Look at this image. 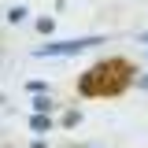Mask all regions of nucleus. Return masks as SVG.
<instances>
[{"mask_svg":"<svg viewBox=\"0 0 148 148\" xmlns=\"http://www.w3.org/2000/svg\"><path fill=\"white\" fill-rule=\"evenodd\" d=\"M8 18H11V22H22V18H26V8H11Z\"/></svg>","mask_w":148,"mask_h":148,"instance_id":"4","label":"nucleus"},{"mask_svg":"<svg viewBox=\"0 0 148 148\" xmlns=\"http://www.w3.org/2000/svg\"><path fill=\"white\" fill-rule=\"evenodd\" d=\"M48 108H52V100L37 92V96H34V111H37V115H45V111H48Z\"/></svg>","mask_w":148,"mask_h":148,"instance_id":"3","label":"nucleus"},{"mask_svg":"<svg viewBox=\"0 0 148 148\" xmlns=\"http://www.w3.org/2000/svg\"><path fill=\"white\" fill-rule=\"evenodd\" d=\"M92 45H104L100 37H78V41H56V45H41V48H34L37 59H45V56H74V52H85V48H92Z\"/></svg>","mask_w":148,"mask_h":148,"instance_id":"1","label":"nucleus"},{"mask_svg":"<svg viewBox=\"0 0 148 148\" xmlns=\"http://www.w3.org/2000/svg\"><path fill=\"white\" fill-rule=\"evenodd\" d=\"M145 41H148V34H145Z\"/></svg>","mask_w":148,"mask_h":148,"instance_id":"6","label":"nucleus"},{"mask_svg":"<svg viewBox=\"0 0 148 148\" xmlns=\"http://www.w3.org/2000/svg\"><path fill=\"white\" fill-rule=\"evenodd\" d=\"M48 126H52V122H48L45 115H34V119H30V130H34V133H48Z\"/></svg>","mask_w":148,"mask_h":148,"instance_id":"2","label":"nucleus"},{"mask_svg":"<svg viewBox=\"0 0 148 148\" xmlns=\"http://www.w3.org/2000/svg\"><path fill=\"white\" fill-rule=\"evenodd\" d=\"M34 148H45V145H34Z\"/></svg>","mask_w":148,"mask_h":148,"instance_id":"5","label":"nucleus"}]
</instances>
